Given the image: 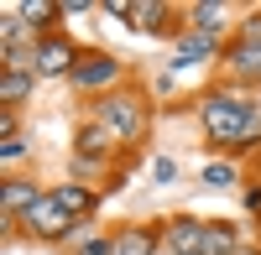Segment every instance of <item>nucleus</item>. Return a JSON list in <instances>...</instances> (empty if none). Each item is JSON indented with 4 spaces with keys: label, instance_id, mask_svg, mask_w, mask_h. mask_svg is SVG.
Returning <instances> with one entry per match:
<instances>
[{
    "label": "nucleus",
    "instance_id": "nucleus-1",
    "mask_svg": "<svg viewBox=\"0 0 261 255\" xmlns=\"http://www.w3.org/2000/svg\"><path fill=\"white\" fill-rule=\"evenodd\" d=\"M204 131L214 136V141H256L261 136V115L251 110V104H241V99H230V94H214V99H204Z\"/></svg>",
    "mask_w": 261,
    "mask_h": 255
},
{
    "label": "nucleus",
    "instance_id": "nucleus-12",
    "mask_svg": "<svg viewBox=\"0 0 261 255\" xmlns=\"http://www.w3.org/2000/svg\"><path fill=\"white\" fill-rule=\"evenodd\" d=\"M37 203V187L32 182H6V208L16 214V208H32Z\"/></svg>",
    "mask_w": 261,
    "mask_h": 255
},
{
    "label": "nucleus",
    "instance_id": "nucleus-3",
    "mask_svg": "<svg viewBox=\"0 0 261 255\" xmlns=\"http://www.w3.org/2000/svg\"><path fill=\"white\" fill-rule=\"evenodd\" d=\"M27 229L42 240H58V235H68V208H63L58 198H37L27 208Z\"/></svg>",
    "mask_w": 261,
    "mask_h": 255
},
{
    "label": "nucleus",
    "instance_id": "nucleus-10",
    "mask_svg": "<svg viewBox=\"0 0 261 255\" xmlns=\"http://www.w3.org/2000/svg\"><path fill=\"white\" fill-rule=\"evenodd\" d=\"M230 57H235V73H246V78H261V47L241 42V47H235Z\"/></svg>",
    "mask_w": 261,
    "mask_h": 255
},
{
    "label": "nucleus",
    "instance_id": "nucleus-6",
    "mask_svg": "<svg viewBox=\"0 0 261 255\" xmlns=\"http://www.w3.org/2000/svg\"><path fill=\"white\" fill-rule=\"evenodd\" d=\"M32 62H37V73H68L73 52H68V42H42V47L32 52Z\"/></svg>",
    "mask_w": 261,
    "mask_h": 255
},
{
    "label": "nucleus",
    "instance_id": "nucleus-14",
    "mask_svg": "<svg viewBox=\"0 0 261 255\" xmlns=\"http://www.w3.org/2000/svg\"><path fill=\"white\" fill-rule=\"evenodd\" d=\"M53 11H58V6H47V0H27V6H21V21H27V26L37 31V26H42V21H47Z\"/></svg>",
    "mask_w": 261,
    "mask_h": 255
},
{
    "label": "nucleus",
    "instance_id": "nucleus-11",
    "mask_svg": "<svg viewBox=\"0 0 261 255\" xmlns=\"http://www.w3.org/2000/svg\"><path fill=\"white\" fill-rule=\"evenodd\" d=\"M230 250H235V229H230V224H209L204 255H230Z\"/></svg>",
    "mask_w": 261,
    "mask_h": 255
},
{
    "label": "nucleus",
    "instance_id": "nucleus-7",
    "mask_svg": "<svg viewBox=\"0 0 261 255\" xmlns=\"http://www.w3.org/2000/svg\"><path fill=\"white\" fill-rule=\"evenodd\" d=\"M151 250H157V235H151V229H125L115 240V255H151Z\"/></svg>",
    "mask_w": 261,
    "mask_h": 255
},
{
    "label": "nucleus",
    "instance_id": "nucleus-5",
    "mask_svg": "<svg viewBox=\"0 0 261 255\" xmlns=\"http://www.w3.org/2000/svg\"><path fill=\"white\" fill-rule=\"evenodd\" d=\"M115 73H120V62H115V57H84V68H73L79 89H99V83H110Z\"/></svg>",
    "mask_w": 261,
    "mask_h": 255
},
{
    "label": "nucleus",
    "instance_id": "nucleus-19",
    "mask_svg": "<svg viewBox=\"0 0 261 255\" xmlns=\"http://www.w3.org/2000/svg\"><path fill=\"white\" fill-rule=\"evenodd\" d=\"M21 151H27V141H21V136H11V141H6V146H0V156H6V162H16V156H21Z\"/></svg>",
    "mask_w": 261,
    "mask_h": 255
},
{
    "label": "nucleus",
    "instance_id": "nucleus-2",
    "mask_svg": "<svg viewBox=\"0 0 261 255\" xmlns=\"http://www.w3.org/2000/svg\"><path fill=\"white\" fill-rule=\"evenodd\" d=\"M99 125H105L110 136H120V141H141L146 115L136 110V99H105V104H99Z\"/></svg>",
    "mask_w": 261,
    "mask_h": 255
},
{
    "label": "nucleus",
    "instance_id": "nucleus-13",
    "mask_svg": "<svg viewBox=\"0 0 261 255\" xmlns=\"http://www.w3.org/2000/svg\"><path fill=\"white\" fill-rule=\"evenodd\" d=\"M53 198H58L63 208H68V214H84V208H89V203H94L89 193H84V187H58V193H53Z\"/></svg>",
    "mask_w": 261,
    "mask_h": 255
},
{
    "label": "nucleus",
    "instance_id": "nucleus-17",
    "mask_svg": "<svg viewBox=\"0 0 261 255\" xmlns=\"http://www.w3.org/2000/svg\"><path fill=\"white\" fill-rule=\"evenodd\" d=\"M105 141H110V131H105V125H94V131H84V151L99 156V151H105Z\"/></svg>",
    "mask_w": 261,
    "mask_h": 255
},
{
    "label": "nucleus",
    "instance_id": "nucleus-15",
    "mask_svg": "<svg viewBox=\"0 0 261 255\" xmlns=\"http://www.w3.org/2000/svg\"><path fill=\"white\" fill-rule=\"evenodd\" d=\"M220 16H225V11H220V6H193V26H199V31H204V37H209V31H214V26H220Z\"/></svg>",
    "mask_w": 261,
    "mask_h": 255
},
{
    "label": "nucleus",
    "instance_id": "nucleus-8",
    "mask_svg": "<svg viewBox=\"0 0 261 255\" xmlns=\"http://www.w3.org/2000/svg\"><path fill=\"white\" fill-rule=\"evenodd\" d=\"M27 94H32V78L21 73V68H6V73H0V99H6V104H21Z\"/></svg>",
    "mask_w": 261,
    "mask_h": 255
},
{
    "label": "nucleus",
    "instance_id": "nucleus-4",
    "mask_svg": "<svg viewBox=\"0 0 261 255\" xmlns=\"http://www.w3.org/2000/svg\"><path fill=\"white\" fill-rule=\"evenodd\" d=\"M204 240H209V224H193V219H178L167 229V245L178 255H204Z\"/></svg>",
    "mask_w": 261,
    "mask_h": 255
},
{
    "label": "nucleus",
    "instance_id": "nucleus-16",
    "mask_svg": "<svg viewBox=\"0 0 261 255\" xmlns=\"http://www.w3.org/2000/svg\"><path fill=\"white\" fill-rule=\"evenodd\" d=\"M130 16H136V26H146V31H157V26H162V6H136Z\"/></svg>",
    "mask_w": 261,
    "mask_h": 255
},
{
    "label": "nucleus",
    "instance_id": "nucleus-9",
    "mask_svg": "<svg viewBox=\"0 0 261 255\" xmlns=\"http://www.w3.org/2000/svg\"><path fill=\"white\" fill-rule=\"evenodd\" d=\"M199 57H209V37L204 31H188L178 42V68H188V62H199Z\"/></svg>",
    "mask_w": 261,
    "mask_h": 255
},
{
    "label": "nucleus",
    "instance_id": "nucleus-18",
    "mask_svg": "<svg viewBox=\"0 0 261 255\" xmlns=\"http://www.w3.org/2000/svg\"><path fill=\"white\" fill-rule=\"evenodd\" d=\"M204 182H214V187H230V182H235V172H230L225 162H214L209 172H204Z\"/></svg>",
    "mask_w": 261,
    "mask_h": 255
}]
</instances>
